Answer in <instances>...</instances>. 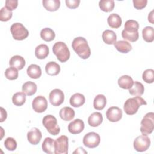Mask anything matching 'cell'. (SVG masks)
Listing matches in <instances>:
<instances>
[{
  "label": "cell",
  "mask_w": 154,
  "mask_h": 154,
  "mask_svg": "<svg viewBox=\"0 0 154 154\" xmlns=\"http://www.w3.org/2000/svg\"><path fill=\"white\" fill-rule=\"evenodd\" d=\"M72 47L76 54L82 59H87L91 55V50L85 38L78 37L74 38Z\"/></svg>",
  "instance_id": "obj_1"
},
{
  "label": "cell",
  "mask_w": 154,
  "mask_h": 154,
  "mask_svg": "<svg viewBox=\"0 0 154 154\" xmlns=\"http://www.w3.org/2000/svg\"><path fill=\"white\" fill-rule=\"evenodd\" d=\"M146 105L147 102L141 96H135L127 99L123 106L125 113L128 115H134L138 110L141 105Z\"/></svg>",
  "instance_id": "obj_2"
},
{
  "label": "cell",
  "mask_w": 154,
  "mask_h": 154,
  "mask_svg": "<svg viewBox=\"0 0 154 154\" xmlns=\"http://www.w3.org/2000/svg\"><path fill=\"white\" fill-rule=\"evenodd\" d=\"M52 51L58 61L61 63L67 61L70 56V53L67 46L63 42H56L53 45Z\"/></svg>",
  "instance_id": "obj_3"
},
{
  "label": "cell",
  "mask_w": 154,
  "mask_h": 154,
  "mask_svg": "<svg viewBox=\"0 0 154 154\" xmlns=\"http://www.w3.org/2000/svg\"><path fill=\"white\" fill-rule=\"evenodd\" d=\"M42 123L48 132L51 135H57L60 133V128L58 125L57 119L54 116L51 114L45 116L43 118Z\"/></svg>",
  "instance_id": "obj_4"
},
{
  "label": "cell",
  "mask_w": 154,
  "mask_h": 154,
  "mask_svg": "<svg viewBox=\"0 0 154 154\" xmlns=\"http://www.w3.org/2000/svg\"><path fill=\"white\" fill-rule=\"evenodd\" d=\"M154 129V113H147L141 121L140 131L143 135L150 134Z\"/></svg>",
  "instance_id": "obj_5"
},
{
  "label": "cell",
  "mask_w": 154,
  "mask_h": 154,
  "mask_svg": "<svg viewBox=\"0 0 154 154\" xmlns=\"http://www.w3.org/2000/svg\"><path fill=\"white\" fill-rule=\"evenodd\" d=\"M10 31L14 39L23 40L28 37L29 32L21 23H14L10 27Z\"/></svg>",
  "instance_id": "obj_6"
},
{
  "label": "cell",
  "mask_w": 154,
  "mask_h": 154,
  "mask_svg": "<svg viewBox=\"0 0 154 154\" xmlns=\"http://www.w3.org/2000/svg\"><path fill=\"white\" fill-rule=\"evenodd\" d=\"M134 148L138 152L146 151L150 147V140L146 135H141L137 137L134 141Z\"/></svg>",
  "instance_id": "obj_7"
},
{
  "label": "cell",
  "mask_w": 154,
  "mask_h": 154,
  "mask_svg": "<svg viewBox=\"0 0 154 154\" xmlns=\"http://www.w3.org/2000/svg\"><path fill=\"white\" fill-rule=\"evenodd\" d=\"M84 145L90 149H93L99 146L100 142L99 135L94 132H90L86 134L82 140Z\"/></svg>",
  "instance_id": "obj_8"
},
{
  "label": "cell",
  "mask_w": 154,
  "mask_h": 154,
  "mask_svg": "<svg viewBox=\"0 0 154 154\" xmlns=\"http://www.w3.org/2000/svg\"><path fill=\"white\" fill-rule=\"evenodd\" d=\"M68 137L62 135L55 141V154H67Z\"/></svg>",
  "instance_id": "obj_9"
},
{
  "label": "cell",
  "mask_w": 154,
  "mask_h": 154,
  "mask_svg": "<svg viewBox=\"0 0 154 154\" xmlns=\"http://www.w3.org/2000/svg\"><path fill=\"white\" fill-rule=\"evenodd\" d=\"M49 100L52 105L55 106H60L64 100V94L60 89H54L49 93Z\"/></svg>",
  "instance_id": "obj_10"
},
{
  "label": "cell",
  "mask_w": 154,
  "mask_h": 154,
  "mask_svg": "<svg viewBox=\"0 0 154 154\" xmlns=\"http://www.w3.org/2000/svg\"><path fill=\"white\" fill-rule=\"evenodd\" d=\"M32 106L34 111L38 113H42L46 111L48 108L47 100L43 96H38L32 100Z\"/></svg>",
  "instance_id": "obj_11"
},
{
  "label": "cell",
  "mask_w": 154,
  "mask_h": 154,
  "mask_svg": "<svg viewBox=\"0 0 154 154\" xmlns=\"http://www.w3.org/2000/svg\"><path fill=\"white\" fill-rule=\"evenodd\" d=\"M122 111L117 106H111L109 108L106 112L107 119L111 122H117L120 120L122 117Z\"/></svg>",
  "instance_id": "obj_12"
},
{
  "label": "cell",
  "mask_w": 154,
  "mask_h": 154,
  "mask_svg": "<svg viewBox=\"0 0 154 154\" xmlns=\"http://www.w3.org/2000/svg\"><path fill=\"white\" fill-rule=\"evenodd\" d=\"M42 137L41 131L37 128H32L27 133V139L29 143L32 145L38 144Z\"/></svg>",
  "instance_id": "obj_13"
},
{
  "label": "cell",
  "mask_w": 154,
  "mask_h": 154,
  "mask_svg": "<svg viewBox=\"0 0 154 154\" xmlns=\"http://www.w3.org/2000/svg\"><path fill=\"white\" fill-rule=\"evenodd\" d=\"M84 129V122L79 119H76L71 122L68 125V130L72 134H78L82 132Z\"/></svg>",
  "instance_id": "obj_14"
},
{
  "label": "cell",
  "mask_w": 154,
  "mask_h": 154,
  "mask_svg": "<svg viewBox=\"0 0 154 154\" xmlns=\"http://www.w3.org/2000/svg\"><path fill=\"white\" fill-rule=\"evenodd\" d=\"M9 64L11 67H14L17 70H22L25 66V60L22 56L14 55L10 58Z\"/></svg>",
  "instance_id": "obj_15"
},
{
  "label": "cell",
  "mask_w": 154,
  "mask_h": 154,
  "mask_svg": "<svg viewBox=\"0 0 154 154\" xmlns=\"http://www.w3.org/2000/svg\"><path fill=\"white\" fill-rule=\"evenodd\" d=\"M42 150L48 154L55 153V141L50 138H46L42 145Z\"/></svg>",
  "instance_id": "obj_16"
},
{
  "label": "cell",
  "mask_w": 154,
  "mask_h": 154,
  "mask_svg": "<svg viewBox=\"0 0 154 154\" xmlns=\"http://www.w3.org/2000/svg\"><path fill=\"white\" fill-rule=\"evenodd\" d=\"M59 115L62 120L64 121H70L75 117V112L72 108L66 106L60 109Z\"/></svg>",
  "instance_id": "obj_17"
},
{
  "label": "cell",
  "mask_w": 154,
  "mask_h": 154,
  "mask_svg": "<svg viewBox=\"0 0 154 154\" xmlns=\"http://www.w3.org/2000/svg\"><path fill=\"white\" fill-rule=\"evenodd\" d=\"M103 121V117L100 112H94L92 113L88 118V123L90 126H99Z\"/></svg>",
  "instance_id": "obj_18"
},
{
  "label": "cell",
  "mask_w": 154,
  "mask_h": 154,
  "mask_svg": "<svg viewBox=\"0 0 154 154\" xmlns=\"http://www.w3.org/2000/svg\"><path fill=\"white\" fill-rule=\"evenodd\" d=\"M103 41L107 45H114L116 42L117 35L112 30H105L102 35Z\"/></svg>",
  "instance_id": "obj_19"
},
{
  "label": "cell",
  "mask_w": 154,
  "mask_h": 154,
  "mask_svg": "<svg viewBox=\"0 0 154 154\" xmlns=\"http://www.w3.org/2000/svg\"><path fill=\"white\" fill-rule=\"evenodd\" d=\"M49 53L48 46L45 44H41L37 46L35 49V55L40 60H43L46 58Z\"/></svg>",
  "instance_id": "obj_20"
},
{
  "label": "cell",
  "mask_w": 154,
  "mask_h": 154,
  "mask_svg": "<svg viewBox=\"0 0 154 154\" xmlns=\"http://www.w3.org/2000/svg\"><path fill=\"white\" fill-rule=\"evenodd\" d=\"M60 65L55 61H50L45 66V71L50 76L57 75L60 72Z\"/></svg>",
  "instance_id": "obj_21"
},
{
  "label": "cell",
  "mask_w": 154,
  "mask_h": 154,
  "mask_svg": "<svg viewBox=\"0 0 154 154\" xmlns=\"http://www.w3.org/2000/svg\"><path fill=\"white\" fill-rule=\"evenodd\" d=\"M144 91V87L143 84L138 81L134 82L132 86L129 89V93L130 94L134 96H141L143 94Z\"/></svg>",
  "instance_id": "obj_22"
},
{
  "label": "cell",
  "mask_w": 154,
  "mask_h": 154,
  "mask_svg": "<svg viewBox=\"0 0 154 154\" xmlns=\"http://www.w3.org/2000/svg\"><path fill=\"white\" fill-rule=\"evenodd\" d=\"M37 90V85L32 81H27L25 82L22 87V92L29 96L34 94L36 93Z\"/></svg>",
  "instance_id": "obj_23"
},
{
  "label": "cell",
  "mask_w": 154,
  "mask_h": 154,
  "mask_svg": "<svg viewBox=\"0 0 154 154\" xmlns=\"http://www.w3.org/2000/svg\"><path fill=\"white\" fill-rule=\"evenodd\" d=\"M85 99L83 94L77 93L73 94L70 99V104L75 108L81 106L85 103Z\"/></svg>",
  "instance_id": "obj_24"
},
{
  "label": "cell",
  "mask_w": 154,
  "mask_h": 154,
  "mask_svg": "<svg viewBox=\"0 0 154 154\" xmlns=\"http://www.w3.org/2000/svg\"><path fill=\"white\" fill-rule=\"evenodd\" d=\"M107 22L108 25L112 28H119L122 25V19L120 16L116 13L111 14L108 19Z\"/></svg>",
  "instance_id": "obj_25"
},
{
  "label": "cell",
  "mask_w": 154,
  "mask_h": 154,
  "mask_svg": "<svg viewBox=\"0 0 154 154\" xmlns=\"http://www.w3.org/2000/svg\"><path fill=\"white\" fill-rule=\"evenodd\" d=\"M27 75L32 79L39 78L42 75V70L39 66L37 64H31L26 70Z\"/></svg>",
  "instance_id": "obj_26"
},
{
  "label": "cell",
  "mask_w": 154,
  "mask_h": 154,
  "mask_svg": "<svg viewBox=\"0 0 154 154\" xmlns=\"http://www.w3.org/2000/svg\"><path fill=\"white\" fill-rule=\"evenodd\" d=\"M134 84V81L129 75H123L118 79V84L119 87L123 89L128 90L131 88Z\"/></svg>",
  "instance_id": "obj_27"
},
{
  "label": "cell",
  "mask_w": 154,
  "mask_h": 154,
  "mask_svg": "<svg viewBox=\"0 0 154 154\" xmlns=\"http://www.w3.org/2000/svg\"><path fill=\"white\" fill-rule=\"evenodd\" d=\"M116 49L121 53H128L132 50L131 45L126 40H119L116 42L114 44Z\"/></svg>",
  "instance_id": "obj_28"
},
{
  "label": "cell",
  "mask_w": 154,
  "mask_h": 154,
  "mask_svg": "<svg viewBox=\"0 0 154 154\" xmlns=\"http://www.w3.org/2000/svg\"><path fill=\"white\" fill-rule=\"evenodd\" d=\"M106 98L103 94L97 95L93 100V106L96 110H102L106 106Z\"/></svg>",
  "instance_id": "obj_29"
},
{
  "label": "cell",
  "mask_w": 154,
  "mask_h": 154,
  "mask_svg": "<svg viewBox=\"0 0 154 154\" xmlns=\"http://www.w3.org/2000/svg\"><path fill=\"white\" fill-rule=\"evenodd\" d=\"M42 3L45 8L49 11H55L60 7L59 0H43Z\"/></svg>",
  "instance_id": "obj_30"
},
{
  "label": "cell",
  "mask_w": 154,
  "mask_h": 154,
  "mask_svg": "<svg viewBox=\"0 0 154 154\" xmlns=\"http://www.w3.org/2000/svg\"><path fill=\"white\" fill-rule=\"evenodd\" d=\"M55 37V34L54 31L49 28H43L40 31V37L46 42H51L54 40Z\"/></svg>",
  "instance_id": "obj_31"
},
{
  "label": "cell",
  "mask_w": 154,
  "mask_h": 154,
  "mask_svg": "<svg viewBox=\"0 0 154 154\" xmlns=\"http://www.w3.org/2000/svg\"><path fill=\"white\" fill-rule=\"evenodd\" d=\"M125 31L129 33H134L138 32L139 28V24L137 21L134 20H128L125 23Z\"/></svg>",
  "instance_id": "obj_32"
},
{
  "label": "cell",
  "mask_w": 154,
  "mask_h": 154,
  "mask_svg": "<svg viewBox=\"0 0 154 154\" xmlns=\"http://www.w3.org/2000/svg\"><path fill=\"white\" fill-rule=\"evenodd\" d=\"M142 36L144 40L150 43L154 40V29L152 26H146L142 31Z\"/></svg>",
  "instance_id": "obj_33"
},
{
  "label": "cell",
  "mask_w": 154,
  "mask_h": 154,
  "mask_svg": "<svg viewBox=\"0 0 154 154\" xmlns=\"http://www.w3.org/2000/svg\"><path fill=\"white\" fill-rule=\"evenodd\" d=\"M114 1L113 0H101L99 2V6L101 10L105 12H110L114 8Z\"/></svg>",
  "instance_id": "obj_34"
},
{
  "label": "cell",
  "mask_w": 154,
  "mask_h": 154,
  "mask_svg": "<svg viewBox=\"0 0 154 154\" xmlns=\"http://www.w3.org/2000/svg\"><path fill=\"white\" fill-rule=\"evenodd\" d=\"M26 94L23 92H17L13 94L12 97L13 103L16 106L23 105L26 100Z\"/></svg>",
  "instance_id": "obj_35"
},
{
  "label": "cell",
  "mask_w": 154,
  "mask_h": 154,
  "mask_svg": "<svg viewBox=\"0 0 154 154\" xmlns=\"http://www.w3.org/2000/svg\"><path fill=\"white\" fill-rule=\"evenodd\" d=\"M5 76L9 80H14L18 78V70L14 67H11L7 68L5 71Z\"/></svg>",
  "instance_id": "obj_36"
},
{
  "label": "cell",
  "mask_w": 154,
  "mask_h": 154,
  "mask_svg": "<svg viewBox=\"0 0 154 154\" xmlns=\"http://www.w3.org/2000/svg\"><path fill=\"white\" fill-rule=\"evenodd\" d=\"M122 36L125 40H128L131 42H135L137 41L139 38V33L138 31L137 32L129 33L123 30L122 32Z\"/></svg>",
  "instance_id": "obj_37"
},
{
  "label": "cell",
  "mask_w": 154,
  "mask_h": 154,
  "mask_svg": "<svg viewBox=\"0 0 154 154\" xmlns=\"http://www.w3.org/2000/svg\"><path fill=\"white\" fill-rule=\"evenodd\" d=\"M143 79L148 84L153 83L154 81V70L153 69H147L144 71L142 75Z\"/></svg>",
  "instance_id": "obj_38"
},
{
  "label": "cell",
  "mask_w": 154,
  "mask_h": 154,
  "mask_svg": "<svg viewBox=\"0 0 154 154\" xmlns=\"http://www.w3.org/2000/svg\"><path fill=\"white\" fill-rule=\"evenodd\" d=\"M13 15L12 11L9 10L5 7H2L0 10V20L2 22L9 20Z\"/></svg>",
  "instance_id": "obj_39"
},
{
  "label": "cell",
  "mask_w": 154,
  "mask_h": 154,
  "mask_svg": "<svg viewBox=\"0 0 154 154\" xmlns=\"http://www.w3.org/2000/svg\"><path fill=\"white\" fill-rule=\"evenodd\" d=\"M4 146L9 151H14L17 148L16 141L12 137H8L4 141Z\"/></svg>",
  "instance_id": "obj_40"
},
{
  "label": "cell",
  "mask_w": 154,
  "mask_h": 154,
  "mask_svg": "<svg viewBox=\"0 0 154 154\" xmlns=\"http://www.w3.org/2000/svg\"><path fill=\"white\" fill-rule=\"evenodd\" d=\"M134 7L137 10H141L144 8L147 3V0H133Z\"/></svg>",
  "instance_id": "obj_41"
},
{
  "label": "cell",
  "mask_w": 154,
  "mask_h": 154,
  "mask_svg": "<svg viewBox=\"0 0 154 154\" xmlns=\"http://www.w3.org/2000/svg\"><path fill=\"white\" fill-rule=\"evenodd\" d=\"M18 5V1L17 0H7L5 1V7L9 10L12 11L16 9Z\"/></svg>",
  "instance_id": "obj_42"
},
{
  "label": "cell",
  "mask_w": 154,
  "mask_h": 154,
  "mask_svg": "<svg viewBox=\"0 0 154 154\" xmlns=\"http://www.w3.org/2000/svg\"><path fill=\"white\" fill-rule=\"evenodd\" d=\"M66 6L70 9H75L78 7L80 1L79 0H66Z\"/></svg>",
  "instance_id": "obj_43"
},
{
  "label": "cell",
  "mask_w": 154,
  "mask_h": 154,
  "mask_svg": "<svg viewBox=\"0 0 154 154\" xmlns=\"http://www.w3.org/2000/svg\"><path fill=\"white\" fill-rule=\"evenodd\" d=\"M7 112L5 109H4L2 107H1V122H3L7 119Z\"/></svg>",
  "instance_id": "obj_44"
},
{
  "label": "cell",
  "mask_w": 154,
  "mask_h": 154,
  "mask_svg": "<svg viewBox=\"0 0 154 154\" xmlns=\"http://www.w3.org/2000/svg\"><path fill=\"white\" fill-rule=\"evenodd\" d=\"M153 10H152L150 11V13L149 14L148 16V20L149 22H150L151 23H154V21H153Z\"/></svg>",
  "instance_id": "obj_45"
}]
</instances>
